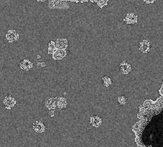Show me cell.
Returning <instances> with one entry per match:
<instances>
[{"mask_svg":"<svg viewBox=\"0 0 163 147\" xmlns=\"http://www.w3.org/2000/svg\"><path fill=\"white\" fill-rule=\"evenodd\" d=\"M124 22L128 24H134L137 22V16L134 13L127 14L124 18Z\"/></svg>","mask_w":163,"mask_h":147,"instance_id":"cell-1","label":"cell"},{"mask_svg":"<svg viewBox=\"0 0 163 147\" xmlns=\"http://www.w3.org/2000/svg\"><path fill=\"white\" fill-rule=\"evenodd\" d=\"M119 70L123 74H129L131 70V66L127 62H122L119 66Z\"/></svg>","mask_w":163,"mask_h":147,"instance_id":"cell-2","label":"cell"},{"mask_svg":"<svg viewBox=\"0 0 163 147\" xmlns=\"http://www.w3.org/2000/svg\"><path fill=\"white\" fill-rule=\"evenodd\" d=\"M33 129H34V131L35 132L40 134V133H43V132L45 131V127L43 122H41V121H37L34 123V124H33Z\"/></svg>","mask_w":163,"mask_h":147,"instance_id":"cell-3","label":"cell"},{"mask_svg":"<svg viewBox=\"0 0 163 147\" xmlns=\"http://www.w3.org/2000/svg\"><path fill=\"white\" fill-rule=\"evenodd\" d=\"M139 49H140L141 52H143V53H147L150 51V45L149 41L147 40H143L142 42H141L139 43Z\"/></svg>","mask_w":163,"mask_h":147,"instance_id":"cell-4","label":"cell"},{"mask_svg":"<svg viewBox=\"0 0 163 147\" xmlns=\"http://www.w3.org/2000/svg\"><path fill=\"white\" fill-rule=\"evenodd\" d=\"M53 59L55 60H61L66 56V52L65 51V50H62V49H58L57 50H55V52L53 53Z\"/></svg>","mask_w":163,"mask_h":147,"instance_id":"cell-5","label":"cell"},{"mask_svg":"<svg viewBox=\"0 0 163 147\" xmlns=\"http://www.w3.org/2000/svg\"><path fill=\"white\" fill-rule=\"evenodd\" d=\"M6 37H7V40L9 41V43H12V42L16 41L18 39L19 35H18L17 33L15 32V31L11 30V31H9V32H8L7 35H6Z\"/></svg>","mask_w":163,"mask_h":147,"instance_id":"cell-6","label":"cell"},{"mask_svg":"<svg viewBox=\"0 0 163 147\" xmlns=\"http://www.w3.org/2000/svg\"><path fill=\"white\" fill-rule=\"evenodd\" d=\"M55 46L58 49L65 50L68 46V42L66 39H58L55 42Z\"/></svg>","mask_w":163,"mask_h":147,"instance_id":"cell-7","label":"cell"},{"mask_svg":"<svg viewBox=\"0 0 163 147\" xmlns=\"http://www.w3.org/2000/svg\"><path fill=\"white\" fill-rule=\"evenodd\" d=\"M90 121H91V123L92 124V126L94 127H99L101 125V123H102L101 119L98 116V115H93V116H92L91 118V120H90Z\"/></svg>","mask_w":163,"mask_h":147,"instance_id":"cell-8","label":"cell"},{"mask_svg":"<svg viewBox=\"0 0 163 147\" xmlns=\"http://www.w3.org/2000/svg\"><path fill=\"white\" fill-rule=\"evenodd\" d=\"M20 68H22V70H29L30 69L32 68V63L30 61V60H25L20 63Z\"/></svg>","mask_w":163,"mask_h":147,"instance_id":"cell-9","label":"cell"},{"mask_svg":"<svg viewBox=\"0 0 163 147\" xmlns=\"http://www.w3.org/2000/svg\"><path fill=\"white\" fill-rule=\"evenodd\" d=\"M67 106V100L66 98H59L56 100V107L59 108H64Z\"/></svg>","mask_w":163,"mask_h":147,"instance_id":"cell-10","label":"cell"},{"mask_svg":"<svg viewBox=\"0 0 163 147\" xmlns=\"http://www.w3.org/2000/svg\"><path fill=\"white\" fill-rule=\"evenodd\" d=\"M4 104L7 107L13 106L15 104V100L11 96H7L4 99Z\"/></svg>","mask_w":163,"mask_h":147,"instance_id":"cell-11","label":"cell"},{"mask_svg":"<svg viewBox=\"0 0 163 147\" xmlns=\"http://www.w3.org/2000/svg\"><path fill=\"white\" fill-rule=\"evenodd\" d=\"M56 100H57V99H55V98H50V99L47 100V102H46V106H47L50 110H51V109H55L56 107Z\"/></svg>","mask_w":163,"mask_h":147,"instance_id":"cell-12","label":"cell"},{"mask_svg":"<svg viewBox=\"0 0 163 147\" xmlns=\"http://www.w3.org/2000/svg\"><path fill=\"white\" fill-rule=\"evenodd\" d=\"M118 102H119V104L120 105H122V106H124V105H125V104H127V98L126 97V96H119Z\"/></svg>","mask_w":163,"mask_h":147,"instance_id":"cell-13","label":"cell"},{"mask_svg":"<svg viewBox=\"0 0 163 147\" xmlns=\"http://www.w3.org/2000/svg\"><path fill=\"white\" fill-rule=\"evenodd\" d=\"M112 80H111L108 77L105 76L103 77V83L105 87H108V86L112 84Z\"/></svg>","mask_w":163,"mask_h":147,"instance_id":"cell-14","label":"cell"},{"mask_svg":"<svg viewBox=\"0 0 163 147\" xmlns=\"http://www.w3.org/2000/svg\"><path fill=\"white\" fill-rule=\"evenodd\" d=\"M55 43H54L53 42H51V43L49 44L48 53H53L55 51Z\"/></svg>","mask_w":163,"mask_h":147,"instance_id":"cell-15","label":"cell"},{"mask_svg":"<svg viewBox=\"0 0 163 147\" xmlns=\"http://www.w3.org/2000/svg\"><path fill=\"white\" fill-rule=\"evenodd\" d=\"M145 3L147 4H153L156 2V0H144Z\"/></svg>","mask_w":163,"mask_h":147,"instance_id":"cell-16","label":"cell"},{"mask_svg":"<svg viewBox=\"0 0 163 147\" xmlns=\"http://www.w3.org/2000/svg\"><path fill=\"white\" fill-rule=\"evenodd\" d=\"M50 116L51 117H53L54 116V109H51L50 110Z\"/></svg>","mask_w":163,"mask_h":147,"instance_id":"cell-17","label":"cell"},{"mask_svg":"<svg viewBox=\"0 0 163 147\" xmlns=\"http://www.w3.org/2000/svg\"><path fill=\"white\" fill-rule=\"evenodd\" d=\"M37 66H40L41 67H45V62H39V63H37Z\"/></svg>","mask_w":163,"mask_h":147,"instance_id":"cell-18","label":"cell"},{"mask_svg":"<svg viewBox=\"0 0 163 147\" xmlns=\"http://www.w3.org/2000/svg\"><path fill=\"white\" fill-rule=\"evenodd\" d=\"M37 59L40 58V55H37Z\"/></svg>","mask_w":163,"mask_h":147,"instance_id":"cell-19","label":"cell"}]
</instances>
